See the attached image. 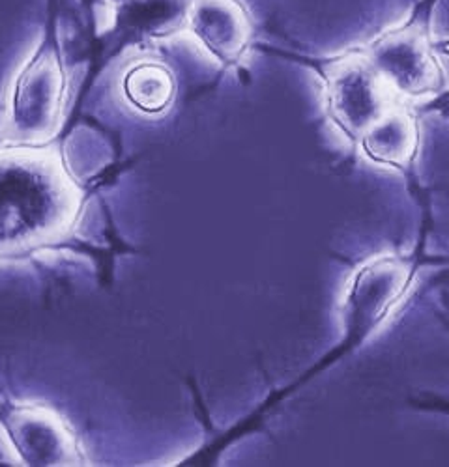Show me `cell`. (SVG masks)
<instances>
[{
  "instance_id": "obj_1",
  "label": "cell",
  "mask_w": 449,
  "mask_h": 467,
  "mask_svg": "<svg viewBox=\"0 0 449 467\" xmlns=\"http://www.w3.org/2000/svg\"><path fill=\"white\" fill-rule=\"evenodd\" d=\"M75 206L78 194L51 155L0 153V253L51 236Z\"/></svg>"
},
{
  "instance_id": "obj_2",
  "label": "cell",
  "mask_w": 449,
  "mask_h": 467,
  "mask_svg": "<svg viewBox=\"0 0 449 467\" xmlns=\"http://www.w3.org/2000/svg\"><path fill=\"white\" fill-rule=\"evenodd\" d=\"M360 55L393 98H425L442 85L434 46L422 26L404 23L390 28L367 44Z\"/></svg>"
},
{
  "instance_id": "obj_3",
  "label": "cell",
  "mask_w": 449,
  "mask_h": 467,
  "mask_svg": "<svg viewBox=\"0 0 449 467\" xmlns=\"http://www.w3.org/2000/svg\"><path fill=\"white\" fill-rule=\"evenodd\" d=\"M322 75L329 120L354 142L395 105V98L360 53L331 60Z\"/></svg>"
},
{
  "instance_id": "obj_4",
  "label": "cell",
  "mask_w": 449,
  "mask_h": 467,
  "mask_svg": "<svg viewBox=\"0 0 449 467\" xmlns=\"http://www.w3.org/2000/svg\"><path fill=\"white\" fill-rule=\"evenodd\" d=\"M412 267L401 260L384 256L361 265L343 297V320L349 340H361L377 329L402 299Z\"/></svg>"
},
{
  "instance_id": "obj_5",
  "label": "cell",
  "mask_w": 449,
  "mask_h": 467,
  "mask_svg": "<svg viewBox=\"0 0 449 467\" xmlns=\"http://www.w3.org/2000/svg\"><path fill=\"white\" fill-rule=\"evenodd\" d=\"M64 94V75L53 55L28 64L14 87L6 114V130L21 140L42 139L57 126Z\"/></svg>"
},
{
  "instance_id": "obj_6",
  "label": "cell",
  "mask_w": 449,
  "mask_h": 467,
  "mask_svg": "<svg viewBox=\"0 0 449 467\" xmlns=\"http://www.w3.org/2000/svg\"><path fill=\"white\" fill-rule=\"evenodd\" d=\"M185 28L221 64L238 62L251 40V21L238 0H192Z\"/></svg>"
},
{
  "instance_id": "obj_7",
  "label": "cell",
  "mask_w": 449,
  "mask_h": 467,
  "mask_svg": "<svg viewBox=\"0 0 449 467\" xmlns=\"http://www.w3.org/2000/svg\"><path fill=\"white\" fill-rule=\"evenodd\" d=\"M365 160L390 169H406L414 161L420 146V130L414 116L401 105L369 126L356 140Z\"/></svg>"
},
{
  "instance_id": "obj_8",
  "label": "cell",
  "mask_w": 449,
  "mask_h": 467,
  "mask_svg": "<svg viewBox=\"0 0 449 467\" xmlns=\"http://www.w3.org/2000/svg\"><path fill=\"white\" fill-rule=\"evenodd\" d=\"M192 0H124L119 25L139 34L160 36L185 26Z\"/></svg>"
},
{
  "instance_id": "obj_9",
  "label": "cell",
  "mask_w": 449,
  "mask_h": 467,
  "mask_svg": "<svg viewBox=\"0 0 449 467\" xmlns=\"http://www.w3.org/2000/svg\"><path fill=\"white\" fill-rule=\"evenodd\" d=\"M128 101L148 114L165 110L174 96V81L171 71L156 62L135 64L122 81Z\"/></svg>"
},
{
  "instance_id": "obj_10",
  "label": "cell",
  "mask_w": 449,
  "mask_h": 467,
  "mask_svg": "<svg viewBox=\"0 0 449 467\" xmlns=\"http://www.w3.org/2000/svg\"><path fill=\"white\" fill-rule=\"evenodd\" d=\"M120 3H124V0H120Z\"/></svg>"
}]
</instances>
